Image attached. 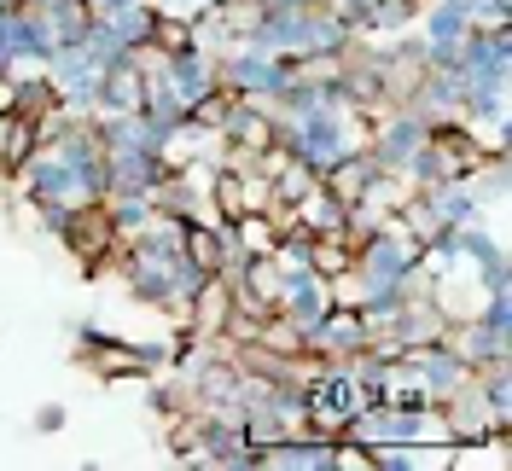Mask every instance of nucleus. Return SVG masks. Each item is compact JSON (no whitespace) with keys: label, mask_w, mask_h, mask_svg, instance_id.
<instances>
[{"label":"nucleus","mask_w":512,"mask_h":471,"mask_svg":"<svg viewBox=\"0 0 512 471\" xmlns=\"http://www.w3.org/2000/svg\"><path fill=\"white\" fill-rule=\"evenodd\" d=\"M361 402H367V390L355 384L350 367H320L303 384V413H309V431H320V437H344V425L361 413Z\"/></svg>","instance_id":"nucleus-1"},{"label":"nucleus","mask_w":512,"mask_h":471,"mask_svg":"<svg viewBox=\"0 0 512 471\" xmlns=\"http://www.w3.org/2000/svg\"><path fill=\"white\" fill-rule=\"evenodd\" d=\"M443 344L466 361V367H483L495 355H512V326H489L483 314H466V320H448Z\"/></svg>","instance_id":"nucleus-2"},{"label":"nucleus","mask_w":512,"mask_h":471,"mask_svg":"<svg viewBox=\"0 0 512 471\" xmlns=\"http://www.w3.org/2000/svg\"><path fill=\"white\" fill-rule=\"evenodd\" d=\"M146 105V70L134 64V53L99 70V111L94 117H117V111H140Z\"/></svg>","instance_id":"nucleus-3"},{"label":"nucleus","mask_w":512,"mask_h":471,"mask_svg":"<svg viewBox=\"0 0 512 471\" xmlns=\"http://www.w3.org/2000/svg\"><path fill=\"white\" fill-rule=\"evenodd\" d=\"M373 175H379L373 152H367V146H355V152H344L338 163H332V169H320V187H326L332 198H338V204H344V210H350L355 198L367 192V181H373Z\"/></svg>","instance_id":"nucleus-4"},{"label":"nucleus","mask_w":512,"mask_h":471,"mask_svg":"<svg viewBox=\"0 0 512 471\" xmlns=\"http://www.w3.org/2000/svg\"><path fill=\"white\" fill-rule=\"evenodd\" d=\"M152 18H158V12H152V0H134V6H123V12H111L105 24H111V30H117V41H123L128 53H134V47H146V35H152Z\"/></svg>","instance_id":"nucleus-5"},{"label":"nucleus","mask_w":512,"mask_h":471,"mask_svg":"<svg viewBox=\"0 0 512 471\" xmlns=\"http://www.w3.org/2000/svg\"><path fill=\"white\" fill-rule=\"evenodd\" d=\"M64 419H70V413H64V402H41V408H35V419H30V431H35V437H59Z\"/></svg>","instance_id":"nucleus-6"},{"label":"nucleus","mask_w":512,"mask_h":471,"mask_svg":"<svg viewBox=\"0 0 512 471\" xmlns=\"http://www.w3.org/2000/svg\"><path fill=\"white\" fill-rule=\"evenodd\" d=\"M123 6H134V0H88L94 18H111V12H123Z\"/></svg>","instance_id":"nucleus-7"}]
</instances>
